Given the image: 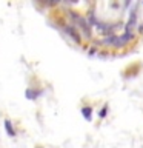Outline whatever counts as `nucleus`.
<instances>
[{"instance_id": "1", "label": "nucleus", "mask_w": 143, "mask_h": 148, "mask_svg": "<svg viewBox=\"0 0 143 148\" xmlns=\"http://www.w3.org/2000/svg\"><path fill=\"white\" fill-rule=\"evenodd\" d=\"M63 29H65V32H66V34L71 37L74 42H77V43H80V42H82V37H80V34L76 31V26H72V25H65Z\"/></svg>"}, {"instance_id": "2", "label": "nucleus", "mask_w": 143, "mask_h": 148, "mask_svg": "<svg viewBox=\"0 0 143 148\" xmlns=\"http://www.w3.org/2000/svg\"><path fill=\"white\" fill-rule=\"evenodd\" d=\"M103 45L108 46H117L118 48V36L117 34H109L103 39Z\"/></svg>"}, {"instance_id": "3", "label": "nucleus", "mask_w": 143, "mask_h": 148, "mask_svg": "<svg viewBox=\"0 0 143 148\" xmlns=\"http://www.w3.org/2000/svg\"><path fill=\"white\" fill-rule=\"evenodd\" d=\"M134 39V34L132 31L131 32H123L122 36H118V48H122V46H125L128 43V42H131Z\"/></svg>"}, {"instance_id": "4", "label": "nucleus", "mask_w": 143, "mask_h": 148, "mask_svg": "<svg viewBox=\"0 0 143 148\" xmlns=\"http://www.w3.org/2000/svg\"><path fill=\"white\" fill-rule=\"evenodd\" d=\"M137 18H136V9H132L131 11V16H129V20L126 22V26H125V32H131L132 26L136 25Z\"/></svg>"}, {"instance_id": "5", "label": "nucleus", "mask_w": 143, "mask_h": 148, "mask_svg": "<svg viewBox=\"0 0 143 148\" xmlns=\"http://www.w3.org/2000/svg\"><path fill=\"white\" fill-rule=\"evenodd\" d=\"M39 94H40V91H37V90H31V88H28V90L25 91L26 99H29V100H35L37 97H39Z\"/></svg>"}, {"instance_id": "6", "label": "nucleus", "mask_w": 143, "mask_h": 148, "mask_svg": "<svg viewBox=\"0 0 143 148\" xmlns=\"http://www.w3.org/2000/svg\"><path fill=\"white\" fill-rule=\"evenodd\" d=\"M82 116L85 117V120H91L92 119V108L91 106H83L82 108Z\"/></svg>"}, {"instance_id": "7", "label": "nucleus", "mask_w": 143, "mask_h": 148, "mask_svg": "<svg viewBox=\"0 0 143 148\" xmlns=\"http://www.w3.org/2000/svg\"><path fill=\"white\" fill-rule=\"evenodd\" d=\"M3 125H5V130H6V133H8V136H9V137H14V136H16V131H14L12 123L9 122V120H5Z\"/></svg>"}, {"instance_id": "8", "label": "nucleus", "mask_w": 143, "mask_h": 148, "mask_svg": "<svg viewBox=\"0 0 143 148\" xmlns=\"http://www.w3.org/2000/svg\"><path fill=\"white\" fill-rule=\"evenodd\" d=\"M106 114H108V105H105L103 108H101V110L99 111V116H100L101 119H103V117H106Z\"/></svg>"}, {"instance_id": "9", "label": "nucleus", "mask_w": 143, "mask_h": 148, "mask_svg": "<svg viewBox=\"0 0 143 148\" xmlns=\"http://www.w3.org/2000/svg\"><path fill=\"white\" fill-rule=\"evenodd\" d=\"M39 148H42V147H39Z\"/></svg>"}]
</instances>
